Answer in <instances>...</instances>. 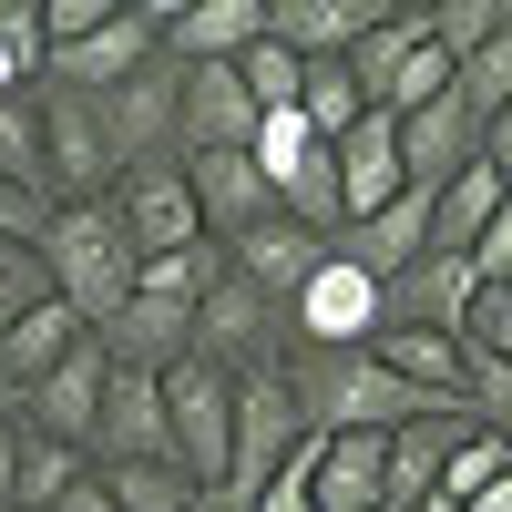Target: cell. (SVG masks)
Wrapping results in <instances>:
<instances>
[{
    "label": "cell",
    "instance_id": "obj_11",
    "mask_svg": "<svg viewBox=\"0 0 512 512\" xmlns=\"http://www.w3.org/2000/svg\"><path fill=\"white\" fill-rule=\"evenodd\" d=\"M103 379H113V359H103V338H82V349L41 379V390L11 410L21 431H41V441H62V451H82L93 461V420H103Z\"/></svg>",
    "mask_w": 512,
    "mask_h": 512
},
{
    "label": "cell",
    "instance_id": "obj_20",
    "mask_svg": "<svg viewBox=\"0 0 512 512\" xmlns=\"http://www.w3.org/2000/svg\"><path fill=\"white\" fill-rule=\"evenodd\" d=\"M164 11V62H236L267 41V0H154Z\"/></svg>",
    "mask_w": 512,
    "mask_h": 512
},
{
    "label": "cell",
    "instance_id": "obj_7",
    "mask_svg": "<svg viewBox=\"0 0 512 512\" xmlns=\"http://www.w3.org/2000/svg\"><path fill=\"white\" fill-rule=\"evenodd\" d=\"M379 328H390V308H379V277H359L338 246H328V267L287 297V349H369Z\"/></svg>",
    "mask_w": 512,
    "mask_h": 512
},
{
    "label": "cell",
    "instance_id": "obj_22",
    "mask_svg": "<svg viewBox=\"0 0 512 512\" xmlns=\"http://www.w3.org/2000/svg\"><path fill=\"white\" fill-rule=\"evenodd\" d=\"M379 11H390V0H267V41L297 52V62H349Z\"/></svg>",
    "mask_w": 512,
    "mask_h": 512
},
{
    "label": "cell",
    "instance_id": "obj_23",
    "mask_svg": "<svg viewBox=\"0 0 512 512\" xmlns=\"http://www.w3.org/2000/svg\"><path fill=\"white\" fill-rule=\"evenodd\" d=\"M226 267H236L256 297H277V308H287V297H297V287H308V277L328 267V236H308V226L267 216L256 236H236V246H226Z\"/></svg>",
    "mask_w": 512,
    "mask_h": 512
},
{
    "label": "cell",
    "instance_id": "obj_6",
    "mask_svg": "<svg viewBox=\"0 0 512 512\" xmlns=\"http://www.w3.org/2000/svg\"><path fill=\"white\" fill-rule=\"evenodd\" d=\"M195 359L226 369V379H256V369H287V308L256 297L236 267L216 277V297L195 308Z\"/></svg>",
    "mask_w": 512,
    "mask_h": 512
},
{
    "label": "cell",
    "instance_id": "obj_10",
    "mask_svg": "<svg viewBox=\"0 0 512 512\" xmlns=\"http://www.w3.org/2000/svg\"><path fill=\"white\" fill-rule=\"evenodd\" d=\"M113 226L134 236V256H175V246H205L195 226V195H185V164H134V175H113Z\"/></svg>",
    "mask_w": 512,
    "mask_h": 512
},
{
    "label": "cell",
    "instance_id": "obj_12",
    "mask_svg": "<svg viewBox=\"0 0 512 512\" xmlns=\"http://www.w3.org/2000/svg\"><path fill=\"white\" fill-rule=\"evenodd\" d=\"M154 52H164V11H154V0H134V11H113L93 41L52 52V72H41V82H62V93H113V82H134Z\"/></svg>",
    "mask_w": 512,
    "mask_h": 512
},
{
    "label": "cell",
    "instance_id": "obj_45",
    "mask_svg": "<svg viewBox=\"0 0 512 512\" xmlns=\"http://www.w3.org/2000/svg\"><path fill=\"white\" fill-rule=\"evenodd\" d=\"M461 512H512V472H502V482H482V492L461 502Z\"/></svg>",
    "mask_w": 512,
    "mask_h": 512
},
{
    "label": "cell",
    "instance_id": "obj_31",
    "mask_svg": "<svg viewBox=\"0 0 512 512\" xmlns=\"http://www.w3.org/2000/svg\"><path fill=\"white\" fill-rule=\"evenodd\" d=\"M82 472H93V461H82V451H62V441H41V431H21V472H11V502L21 512H52Z\"/></svg>",
    "mask_w": 512,
    "mask_h": 512
},
{
    "label": "cell",
    "instance_id": "obj_35",
    "mask_svg": "<svg viewBox=\"0 0 512 512\" xmlns=\"http://www.w3.org/2000/svg\"><path fill=\"white\" fill-rule=\"evenodd\" d=\"M236 82H246L256 113H297V82H308V62L277 52V41H246V52H236Z\"/></svg>",
    "mask_w": 512,
    "mask_h": 512
},
{
    "label": "cell",
    "instance_id": "obj_49",
    "mask_svg": "<svg viewBox=\"0 0 512 512\" xmlns=\"http://www.w3.org/2000/svg\"><path fill=\"white\" fill-rule=\"evenodd\" d=\"M0 420H11V400H0Z\"/></svg>",
    "mask_w": 512,
    "mask_h": 512
},
{
    "label": "cell",
    "instance_id": "obj_28",
    "mask_svg": "<svg viewBox=\"0 0 512 512\" xmlns=\"http://www.w3.org/2000/svg\"><path fill=\"white\" fill-rule=\"evenodd\" d=\"M226 277V246L205 236V246H175V256H144L134 267V297H164V308H205Z\"/></svg>",
    "mask_w": 512,
    "mask_h": 512
},
{
    "label": "cell",
    "instance_id": "obj_43",
    "mask_svg": "<svg viewBox=\"0 0 512 512\" xmlns=\"http://www.w3.org/2000/svg\"><path fill=\"white\" fill-rule=\"evenodd\" d=\"M52 512H113V492H103V482H93V472H82V482H72V492H62V502H52Z\"/></svg>",
    "mask_w": 512,
    "mask_h": 512
},
{
    "label": "cell",
    "instance_id": "obj_32",
    "mask_svg": "<svg viewBox=\"0 0 512 512\" xmlns=\"http://www.w3.org/2000/svg\"><path fill=\"white\" fill-rule=\"evenodd\" d=\"M369 103H359V82H349V62H308V82H297V123H308L318 144H338L359 123Z\"/></svg>",
    "mask_w": 512,
    "mask_h": 512
},
{
    "label": "cell",
    "instance_id": "obj_50",
    "mask_svg": "<svg viewBox=\"0 0 512 512\" xmlns=\"http://www.w3.org/2000/svg\"><path fill=\"white\" fill-rule=\"evenodd\" d=\"M0 512H21V502H0Z\"/></svg>",
    "mask_w": 512,
    "mask_h": 512
},
{
    "label": "cell",
    "instance_id": "obj_24",
    "mask_svg": "<svg viewBox=\"0 0 512 512\" xmlns=\"http://www.w3.org/2000/svg\"><path fill=\"white\" fill-rule=\"evenodd\" d=\"M461 431H472V400H461V410H420V420L390 431V512H410V502L441 492V461L461 451Z\"/></svg>",
    "mask_w": 512,
    "mask_h": 512
},
{
    "label": "cell",
    "instance_id": "obj_18",
    "mask_svg": "<svg viewBox=\"0 0 512 512\" xmlns=\"http://www.w3.org/2000/svg\"><path fill=\"white\" fill-rule=\"evenodd\" d=\"M328 154H338V216H349V226L379 216L390 195H410V175H400V123L390 113H359Z\"/></svg>",
    "mask_w": 512,
    "mask_h": 512
},
{
    "label": "cell",
    "instance_id": "obj_38",
    "mask_svg": "<svg viewBox=\"0 0 512 512\" xmlns=\"http://www.w3.org/2000/svg\"><path fill=\"white\" fill-rule=\"evenodd\" d=\"M52 297V277H41V256L21 246V236H0V328H11L21 308H41Z\"/></svg>",
    "mask_w": 512,
    "mask_h": 512
},
{
    "label": "cell",
    "instance_id": "obj_2",
    "mask_svg": "<svg viewBox=\"0 0 512 512\" xmlns=\"http://www.w3.org/2000/svg\"><path fill=\"white\" fill-rule=\"evenodd\" d=\"M287 390L308 410V431H379L390 441L420 410H461V400H420L410 379H390L369 349H287Z\"/></svg>",
    "mask_w": 512,
    "mask_h": 512
},
{
    "label": "cell",
    "instance_id": "obj_44",
    "mask_svg": "<svg viewBox=\"0 0 512 512\" xmlns=\"http://www.w3.org/2000/svg\"><path fill=\"white\" fill-rule=\"evenodd\" d=\"M11 472H21V420H0V502H11Z\"/></svg>",
    "mask_w": 512,
    "mask_h": 512
},
{
    "label": "cell",
    "instance_id": "obj_8",
    "mask_svg": "<svg viewBox=\"0 0 512 512\" xmlns=\"http://www.w3.org/2000/svg\"><path fill=\"white\" fill-rule=\"evenodd\" d=\"M175 72H185L175 82V154H246L267 113L246 103L236 62H175Z\"/></svg>",
    "mask_w": 512,
    "mask_h": 512
},
{
    "label": "cell",
    "instance_id": "obj_29",
    "mask_svg": "<svg viewBox=\"0 0 512 512\" xmlns=\"http://www.w3.org/2000/svg\"><path fill=\"white\" fill-rule=\"evenodd\" d=\"M420 31H431V52H441V62H472L482 41L512 31V0H420Z\"/></svg>",
    "mask_w": 512,
    "mask_h": 512
},
{
    "label": "cell",
    "instance_id": "obj_33",
    "mask_svg": "<svg viewBox=\"0 0 512 512\" xmlns=\"http://www.w3.org/2000/svg\"><path fill=\"white\" fill-rule=\"evenodd\" d=\"M0 185H21L31 205H52V185H41V113H31V93H0Z\"/></svg>",
    "mask_w": 512,
    "mask_h": 512
},
{
    "label": "cell",
    "instance_id": "obj_14",
    "mask_svg": "<svg viewBox=\"0 0 512 512\" xmlns=\"http://www.w3.org/2000/svg\"><path fill=\"white\" fill-rule=\"evenodd\" d=\"M308 502L318 512H390V441L379 431H318L308 441Z\"/></svg>",
    "mask_w": 512,
    "mask_h": 512
},
{
    "label": "cell",
    "instance_id": "obj_26",
    "mask_svg": "<svg viewBox=\"0 0 512 512\" xmlns=\"http://www.w3.org/2000/svg\"><path fill=\"white\" fill-rule=\"evenodd\" d=\"M502 205H512V195L492 185V164H461V175L431 195V246H441V256H472V246H482V226L502 216Z\"/></svg>",
    "mask_w": 512,
    "mask_h": 512
},
{
    "label": "cell",
    "instance_id": "obj_46",
    "mask_svg": "<svg viewBox=\"0 0 512 512\" xmlns=\"http://www.w3.org/2000/svg\"><path fill=\"white\" fill-rule=\"evenodd\" d=\"M195 512H256L246 492H195Z\"/></svg>",
    "mask_w": 512,
    "mask_h": 512
},
{
    "label": "cell",
    "instance_id": "obj_42",
    "mask_svg": "<svg viewBox=\"0 0 512 512\" xmlns=\"http://www.w3.org/2000/svg\"><path fill=\"white\" fill-rule=\"evenodd\" d=\"M482 164H492V185L512 195V113H492V123H482Z\"/></svg>",
    "mask_w": 512,
    "mask_h": 512
},
{
    "label": "cell",
    "instance_id": "obj_47",
    "mask_svg": "<svg viewBox=\"0 0 512 512\" xmlns=\"http://www.w3.org/2000/svg\"><path fill=\"white\" fill-rule=\"evenodd\" d=\"M0 93H31V72H21V62H11V52H0Z\"/></svg>",
    "mask_w": 512,
    "mask_h": 512
},
{
    "label": "cell",
    "instance_id": "obj_4",
    "mask_svg": "<svg viewBox=\"0 0 512 512\" xmlns=\"http://www.w3.org/2000/svg\"><path fill=\"white\" fill-rule=\"evenodd\" d=\"M226 441H236V379L205 369V359L164 369V451H175V472L195 492L226 482Z\"/></svg>",
    "mask_w": 512,
    "mask_h": 512
},
{
    "label": "cell",
    "instance_id": "obj_48",
    "mask_svg": "<svg viewBox=\"0 0 512 512\" xmlns=\"http://www.w3.org/2000/svg\"><path fill=\"white\" fill-rule=\"evenodd\" d=\"M410 512H451V502H441V492H431V502H410Z\"/></svg>",
    "mask_w": 512,
    "mask_h": 512
},
{
    "label": "cell",
    "instance_id": "obj_41",
    "mask_svg": "<svg viewBox=\"0 0 512 512\" xmlns=\"http://www.w3.org/2000/svg\"><path fill=\"white\" fill-rule=\"evenodd\" d=\"M41 216H52V205H31L21 185H0V236H21V246H31V236H41Z\"/></svg>",
    "mask_w": 512,
    "mask_h": 512
},
{
    "label": "cell",
    "instance_id": "obj_15",
    "mask_svg": "<svg viewBox=\"0 0 512 512\" xmlns=\"http://www.w3.org/2000/svg\"><path fill=\"white\" fill-rule=\"evenodd\" d=\"M93 338H103V359H113V369L164 379V369H185V359H195V308H164V297H123V308H113Z\"/></svg>",
    "mask_w": 512,
    "mask_h": 512
},
{
    "label": "cell",
    "instance_id": "obj_21",
    "mask_svg": "<svg viewBox=\"0 0 512 512\" xmlns=\"http://www.w3.org/2000/svg\"><path fill=\"white\" fill-rule=\"evenodd\" d=\"M103 461H175L164 451V379L113 369L103 379V420H93V472Z\"/></svg>",
    "mask_w": 512,
    "mask_h": 512
},
{
    "label": "cell",
    "instance_id": "obj_1",
    "mask_svg": "<svg viewBox=\"0 0 512 512\" xmlns=\"http://www.w3.org/2000/svg\"><path fill=\"white\" fill-rule=\"evenodd\" d=\"M31 256H41V277H52V297L82 318V328H103L123 297H134V236L113 226V205H52L41 216V236H31Z\"/></svg>",
    "mask_w": 512,
    "mask_h": 512
},
{
    "label": "cell",
    "instance_id": "obj_39",
    "mask_svg": "<svg viewBox=\"0 0 512 512\" xmlns=\"http://www.w3.org/2000/svg\"><path fill=\"white\" fill-rule=\"evenodd\" d=\"M0 52H11L31 82L52 72V41H41V0H0Z\"/></svg>",
    "mask_w": 512,
    "mask_h": 512
},
{
    "label": "cell",
    "instance_id": "obj_37",
    "mask_svg": "<svg viewBox=\"0 0 512 512\" xmlns=\"http://www.w3.org/2000/svg\"><path fill=\"white\" fill-rule=\"evenodd\" d=\"M461 349L492 359V369H512V287H482V297H472V318H461Z\"/></svg>",
    "mask_w": 512,
    "mask_h": 512
},
{
    "label": "cell",
    "instance_id": "obj_27",
    "mask_svg": "<svg viewBox=\"0 0 512 512\" xmlns=\"http://www.w3.org/2000/svg\"><path fill=\"white\" fill-rule=\"evenodd\" d=\"M420 41H431V31H420V11H400V0H390V11H379L369 31H359V52H349V82H359V103L379 113V93H390V72L420 52Z\"/></svg>",
    "mask_w": 512,
    "mask_h": 512
},
{
    "label": "cell",
    "instance_id": "obj_30",
    "mask_svg": "<svg viewBox=\"0 0 512 512\" xmlns=\"http://www.w3.org/2000/svg\"><path fill=\"white\" fill-rule=\"evenodd\" d=\"M93 482L113 492V512H195V482L175 461H103Z\"/></svg>",
    "mask_w": 512,
    "mask_h": 512
},
{
    "label": "cell",
    "instance_id": "obj_19",
    "mask_svg": "<svg viewBox=\"0 0 512 512\" xmlns=\"http://www.w3.org/2000/svg\"><path fill=\"white\" fill-rule=\"evenodd\" d=\"M82 338H93V328H82V318L62 308V297H41V308H21L11 328H0V400L21 410V400L41 390V379H52V369H62V359L82 349Z\"/></svg>",
    "mask_w": 512,
    "mask_h": 512
},
{
    "label": "cell",
    "instance_id": "obj_17",
    "mask_svg": "<svg viewBox=\"0 0 512 512\" xmlns=\"http://www.w3.org/2000/svg\"><path fill=\"white\" fill-rule=\"evenodd\" d=\"M390 123H400V175H410L420 195H441L461 164H482V123L461 113V93L420 103V113H390Z\"/></svg>",
    "mask_w": 512,
    "mask_h": 512
},
{
    "label": "cell",
    "instance_id": "obj_16",
    "mask_svg": "<svg viewBox=\"0 0 512 512\" xmlns=\"http://www.w3.org/2000/svg\"><path fill=\"white\" fill-rule=\"evenodd\" d=\"M472 297H482V277H472V256H420V267H400L390 287H379V308H390V328H441V338H461V318H472Z\"/></svg>",
    "mask_w": 512,
    "mask_h": 512
},
{
    "label": "cell",
    "instance_id": "obj_25",
    "mask_svg": "<svg viewBox=\"0 0 512 512\" xmlns=\"http://www.w3.org/2000/svg\"><path fill=\"white\" fill-rule=\"evenodd\" d=\"M369 359L390 379H410L420 400H461V390H472V359H461V338H441V328H379Z\"/></svg>",
    "mask_w": 512,
    "mask_h": 512
},
{
    "label": "cell",
    "instance_id": "obj_34",
    "mask_svg": "<svg viewBox=\"0 0 512 512\" xmlns=\"http://www.w3.org/2000/svg\"><path fill=\"white\" fill-rule=\"evenodd\" d=\"M451 93H461V113H472V123L512 113V31H502V41H482L472 62H451Z\"/></svg>",
    "mask_w": 512,
    "mask_h": 512
},
{
    "label": "cell",
    "instance_id": "obj_9",
    "mask_svg": "<svg viewBox=\"0 0 512 512\" xmlns=\"http://www.w3.org/2000/svg\"><path fill=\"white\" fill-rule=\"evenodd\" d=\"M175 62H144L134 82H113V93H93V113H103V134H113V164L134 175V164H175Z\"/></svg>",
    "mask_w": 512,
    "mask_h": 512
},
{
    "label": "cell",
    "instance_id": "obj_5",
    "mask_svg": "<svg viewBox=\"0 0 512 512\" xmlns=\"http://www.w3.org/2000/svg\"><path fill=\"white\" fill-rule=\"evenodd\" d=\"M297 441H308V410H297L287 369L236 379V441H226V482H216V492H246V502H256V492L297 461Z\"/></svg>",
    "mask_w": 512,
    "mask_h": 512
},
{
    "label": "cell",
    "instance_id": "obj_13",
    "mask_svg": "<svg viewBox=\"0 0 512 512\" xmlns=\"http://www.w3.org/2000/svg\"><path fill=\"white\" fill-rule=\"evenodd\" d=\"M185 164V195H195V226L216 236V246H236V236H256L277 216V195H267V175H256V154H175Z\"/></svg>",
    "mask_w": 512,
    "mask_h": 512
},
{
    "label": "cell",
    "instance_id": "obj_3",
    "mask_svg": "<svg viewBox=\"0 0 512 512\" xmlns=\"http://www.w3.org/2000/svg\"><path fill=\"white\" fill-rule=\"evenodd\" d=\"M31 113H41V185H52V205H103L113 195V134L93 93H62V82H31Z\"/></svg>",
    "mask_w": 512,
    "mask_h": 512
},
{
    "label": "cell",
    "instance_id": "obj_36",
    "mask_svg": "<svg viewBox=\"0 0 512 512\" xmlns=\"http://www.w3.org/2000/svg\"><path fill=\"white\" fill-rule=\"evenodd\" d=\"M502 472H512V441H492V431H482V420H472V431H461V451L441 461V502L461 512V502H472L482 482H502Z\"/></svg>",
    "mask_w": 512,
    "mask_h": 512
},
{
    "label": "cell",
    "instance_id": "obj_40",
    "mask_svg": "<svg viewBox=\"0 0 512 512\" xmlns=\"http://www.w3.org/2000/svg\"><path fill=\"white\" fill-rule=\"evenodd\" d=\"M461 359H472V349H461ZM461 400H472V420H482L492 441H512V369H492V359H472V390H461Z\"/></svg>",
    "mask_w": 512,
    "mask_h": 512
}]
</instances>
